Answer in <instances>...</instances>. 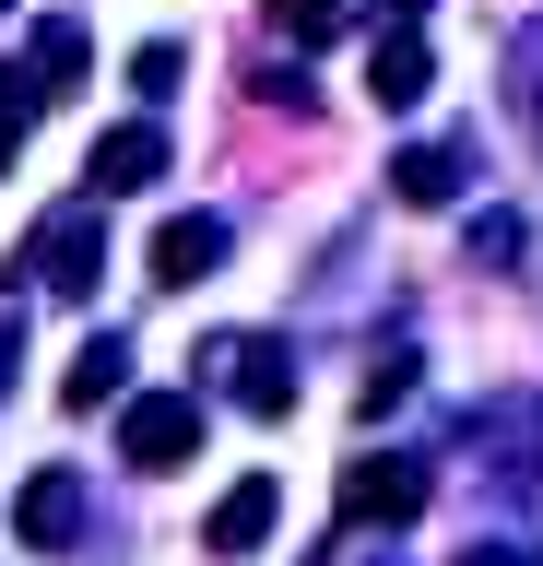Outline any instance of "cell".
<instances>
[{
  "instance_id": "8",
  "label": "cell",
  "mask_w": 543,
  "mask_h": 566,
  "mask_svg": "<svg viewBox=\"0 0 543 566\" xmlns=\"http://www.w3.org/2000/svg\"><path fill=\"white\" fill-rule=\"evenodd\" d=\"M213 366H237V401H249L260 424L295 413V366H284V343H213Z\"/></svg>"
},
{
  "instance_id": "7",
  "label": "cell",
  "mask_w": 543,
  "mask_h": 566,
  "mask_svg": "<svg viewBox=\"0 0 543 566\" xmlns=\"http://www.w3.org/2000/svg\"><path fill=\"white\" fill-rule=\"evenodd\" d=\"M224 272V212H166V224H154V283H213Z\"/></svg>"
},
{
  "instance_id": "10",
  "label": "cell",
  "mask_w": 543,
  "mask_h": 566,
  "mask_svg": "<svg viewBox=\"0 0 543 566\" xmlns=\"http://www.w3.org/2000/svg\"><path fill=\"white\" fill-rule=\"evenodd\" d=\"M390 201H414V212L461 201V154H449V142H414V154H390Z\"/></svg>"
},
{
  "instance_id": "17",
  "label": "cell",
  "mask_w": 543,
  "mask_h": 566,
  "mask_svg": "<svg viewBox=\"0 0 543 566\" xmlns=\"http://www.w3.org/2000/svg\"><path fill=\"white\" fill-rule=\"evenodd\" d=\"M401 389H414V354H378V366H366V413H390Z\"/></svg>"
},
{
  "instance_id": "12",
  "label": "cell",
  "mask_w": 543,
  "mask_h": 566,
  "mask_svg": "<svg viewBox=\"0 0 543 566\" xmlns=\"http://www.w3.org/2000/svg\"><path fill=\"white\" fill-rule=\"evenodd\" d=\"M83 71H95V35L83 24H36V95H72Z\"/></svg>"
},
{
  "instance_id": "15",
  "label": "cell",
  "mask_w": 543,
  "mask_h": 566,
  "mask_svg": "<svg viewBox=\"0 0 543 566\" xmlns=\"http://www.w3.org/2000/svg\"><path fill=\"white\" fill-rule=\"evenodd\" d=\"M178 71H189V48L154 35V48H130V95H178Z\"/></svg>"
},
{
  "instance_id": "4",
  "label": "cell",
  "mask_w": 543,
  "mask_h": 566,
  "mask_svg": "<svg viewBox=\"0 0 543 566\" xmlns=\"http://www.w3.org/2000/svg\"><path fill=\"white\" fill-rule=\"evenodd\" d=\"M12 543L24 555H72L83 543V472H36V484L12 495Z\"/></svg>"
},
{
  "instance_id": "18",
  "label": "cell",
  "mask_w": 543,
  "mask_h": 566,
  "mask_svg": "<svg viewBox=\"0 0 543 566\" xmlns=\"http://www.w3.org/2000/svg\"><path fill=\"white\" fill-rule=\"evenodd\" d=\"M461 566H543L532 543H484V555H461Z\"/></svg>"
},
{
  "instance_id": "16",
  "label": "cell",
  "mask_w": 543,
  "mask_h": 566,
  "mask_svg": "<svg viewBox=\"0 0 543 566\" xmlns=\"http://www.w3.org/2000/svg\"><path fill=\"white\" fill-rule=\"evenodd\" d=\"M272 24H284L295 48H331V35H343V0H272Z\"/></svg>"
},
{
  "instance_id": "9",
  "label": "cell",
  "mask_w": 543,
  "mask_h": 566,
  "mask_svg": "<svg viewBox=\"0 0 543 566\" xmlns=\"http://www.w3.org/2000/svg\"><path fill=\"white\" fill-rule=\"evenodd\" d=\"M426 83H437L426 35H378V48H366V95L378 106H426Z\"/></svg>"
},
{
  "instance_id": "14",
  "label": "cell",
  "mask_w": 543,
  "mask_h": 566,
  "mask_svg": "<svg viewBox=\"0 0 543 566\" xmlns=\"http://www.w3.org/2000/svg\"><path fill=\"white\" fill-rule=\"evenodd\" d=\"M36 71H0V166H12V154H24V130H36Z\"/></svg>"
},
{
  "instance_id": "3",
  "label": "cell",
  "mask_w": 543,
  "mask_h": 566,
  "mask_svg": "<svg viewBox=\"0 0 543 566\" xmlns=\"http://www.w3.org/2000/svg\"><path fill=\"white\" fill-rule=\"evenodd\" d=\"M83 177H95L83 201H130V189H154V177H166V130H154V118H118V130L83 154Z\"/></svg>"
},
{
  "instance_id": "5",
  "label": "cell",
  "mask_w": 543,
  "mask_h": 566,
  "mask_svg": "<svg viewBox=\"0 0 543 566\" xmlns=\"http://www.w3.org/2000/svg\"><path fill=\"white\" fill-rule=\"evenodd\" d=\"M272 520H284V484H272V472H249V484H224V495H213L201 555H260V543H272Z\"/></svg>"
},
{
  "instance_id": "2",
  "label": "cell",
  "mask_w": 543,
  "mask_h": 566,
  "mask_svg": "<svg viewBox=\"0 0 543 566\" xmlns=\"http://www.w3.org/2000/svg\"><path fill=\"white\" fill-rule=\"evenodd\" d=\"M118 460H130V472H178V460H201V401H189V389H143V401L118 413Z\"/></svg>"
},
{
  "instance_id": "6",
  "label": "cell",
  "mask_w": 543,
  "mask_h": 566,
  "mask_svg": "<svg viewBox=\"0 0 543 566\" xmlns=\"http://www.w3.org/2000/svg\"><path fill=\"white\" fill-rule=\"evenodd\" d=\"M414 507H426V460L378 449V460H355V472H343V520H414Z\"/></svg>"
},
{
  "instance_id": "19",
  "label": "cell",
  "mask_w": 543,
  "mask_h": 566,
  "mask_svg": "<svg viewBox=\"0 0 543 566\" xmlns=\"http://www.w3.org/2000/svg\"><path fill=\"white\" fill-rule=\"evenodd\" d=\"M378 12H390V35H414V12H426V0H378Z\"/></svg>"
},
{
  "instance_id": "20",
  "label": "cell",
  "mask_w": 543,
  "mask_h": 566,
  "mask_svg": "<svg viewBox=\"0 0 543 566\" xmlns=\"http://www.w3.org/2000/svg\"><path fill=\"white\" fill-rule=\"evenodd\" d=\"M0 12H12V0H0Z\"/></svg>"
},
{
  "instance_id": "11",
  "label": "cell",
  "mask_w": 543,
  "mask_h": 566,
  "mask_svg": "<svg viewBox=\"0 0 543 566\" xmlns=\"http://www.w3.org/2000/svg\"><path fill=\"white\" fill-rule=\"evenodd\" d=\"M118 389H130V343H118V331H95V343L72 354V378H60V401H72V413H95V401H118Z\"/></svg>"
},
{
  "instance_id": "1",
  "label": "cell",
  "mask_w": 543,
  "mask_h": 566,
  "mask_svg": "<svg viewBox=\"0 0 543 566\" xmlns=\"http://www.w3.org/2000/svg\"><path fill=\"white\" fill-rule=\"evenodd\" d=\"M24 272L48 283V295H95V272H107V212L72 201V212H48L36 248H24Z\"/></svg>"
},
{
  "instance_id": "13",
  "label": "cell",
  "mask_w": 543,
  "mask_h": 566,
  "mask_svg": "<svg viewBox=\"0 0 543 566\" xmlns=\"http://www.w3.org/2000/svg\"><path fill=\"white\" fill-rule=\"evenodd\" d=\"M472 260H484V272H520V260H532V224H520V212H472Z\"/></svg>"
}]
</instances>
